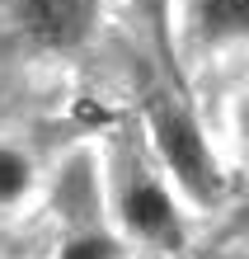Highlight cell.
<instances>
[{
  "instance_id": "obj_1",
  "label": "cell",
  "mask_w": 249,
  "mask_h": 259,
  "mask_svg": "<svg viewBox=\"0 0 249 259\" xmlns=\"http://www.w3.org/2000/svg\"><path fill=\"white\" fill-rule=\"evenodd\" d=\"M104 184H108V212L127 240H141L155 250L183 245V207L179 189L155 160L141 123L122 127L104 146Z\"/></svg>"
},
{
  "instance_id": "obj_2",
  "label": "cell",
  "mask_w": 249,
  "mask_h": 259,
  "mask_svg": "<svg viewBox=\"0 0 249 259\" xmlns=\"http://www.w3.org/2000/svg\"><path fill=\"white\" fill-rule=\"evenodd\" d=\"M146 142L155 151V160L165 165V175L174 179V189L183 193V203L193 207H216L226 198V165H221V151L212 146L202 118L193 113V104L174 95V90H155L146 95L141 113Z\"/></svg>"
},
{
  "instance_id": "obj_3",
  "label": "cell",
  "mask_w": 249,
  "mask_h": 259,
  "mask_svg": "<svg viewBox=\"0 0 249 259\" xmlns=\"http://www.w3.org/2000/svg\"><path fill=\"white\" fill-rule=\"evenodd\" d=\"M108 0H5L19 42L47 57H71L94 42Z\"/></svg>"
},
{
  "instance_id": "obj_4",
  "label": "cell",
  "mask_w": 249,
  "mask_h": 259,
  "mask_svg": "<svg viewBox=\"0 0 249 259\" xmlns=\"http://www.w3.org/2000/svg\"><path fill=\"white\" fill-rule=\"evenodd\" d=\"M52 203L57 217L71 226H94L108 212V184H104V151L75 146L66 160L52 170Z\"/></svg>"
},
{
  "instance_id": "obj_5",
  "label": "cell",
  "mask_w": 249,
  "mask_h": 259,
  "mask_svg": "<svg viewBox=\"0 0 249 259\" xmlns=\"http://www.w3.org/2000/svg\"><path fill=\"white\" fill-rule=\"evenodd\" d=\"M174 38L193 52L249 42V0H174Z\"/></svg>"
},
{
  "instance_id": "obj_6",
  "label": "cell",
  "mask_w": 249,
  "mask_h": 259,
  "mask_svg": "<svg viewBox=\"0 0 249 259\" xmlns=\"http://www.w3.org/2000/svg\"><path fill=\"white\" fill-rule=\"evenodd\" d=\"M38 193V160L19 142L0 137V207H19Z\"/></svg>"
},
{
  "instance_id": "obj_7",
  "label": "cell",
  "mask_w": 249,
  "mask_h": 259,
  "mask_svg": "<svg viewBox=\"0 0 249 259\" xmlns=\"http://www.w3.org/2000/svg\"><path fill=\"white\" fill-rule=\"evenodd\" d=\"M57 259H122V240L118 231H108L104 222L94 226H71L57 245Z\"/></svg>"
},
{
  "instance_id": "obj_8",
  "label": "cell",
  "mask_w": 249,
  "mask_h": 259,
  "mask_svg": "<svg viewBox=\"0 0 249 259\" xmlns=\"http://www.w3.org/2000/svg\"><path fill=\"white\" fill-rule=\"evenodd\" d=\"M136 10H141V24L151 28L160 57L174 62V52H179V38H174V0H136Z\"/></svg>"
},
{
  "instance_id": "obj_9",
  "label": "cell",
  "mask_w": 249,
  "mask_h": 259,
  "mask_svg": "<svg viewBox=\"0 0 249 259\" xmlns=\"http://www.w3.org/2000/svg\"><path fill=\"white\" fill-rule=\"evenodd\" d=\"M230 142H235L240 160H249V80L240 85V95L230 99Z\"/></svg>"
}]
</instances>
